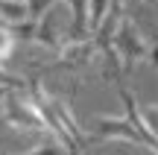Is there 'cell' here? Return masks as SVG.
Here are the masks:
<instances>
[{"label": "cell", "instance_id": "obj_3", "mask_svg": "<svg viewBox=\"0 0 158 155\" xmlns=\"http://www.w3.org/2000/svg\"><path fill=\"white\" fill-rule=\"evenodd\" d=\"M0 18H3L9 27H18V23L29 21L27 0H0Z\"/></svg>", "mask_w": 158, "mask_h": 155}, {"label": "cell", "instance_id": "obj_7", "mask_svg": "<svg viewBox=\"0 0 158 155\" xmlns=\"http://www.w3.org/2000/svg\"><path fill=\"white\" fill-rule=\"evenodd\" d=\"M56 0H27V12H29V21H41L44 15H50Z\"/></svg>", "mask_w": 158, "mask_h": 155}, {"label": "cell", "instance_id": "obj_4", "mask_svg": "<svg viewBox=\"0 0 158 155\" xmlns=\"http://www.w3.org/2000/svg\"><path fill=\"white\" fill-rule=\"evenodd\" d=\"M18 47V38H15V29L9 27V23L0 18V67H3L6 62L12 59V53H15Z\"/></svg>", "mask_w": 158, "mask_h": 155}, {"label": "cell", "instance_id": "obj_6", "mask_svg": "<svg viewBox=\"0 0 158 155\" xmlns=\"http://www.w3.org/2000/svg\"><path fill=\"white\" fill-rule=\"evenodd\" d=\"M23 155H70V152H68V149H64V146H62V144H59V141L50 135L47 141L35 144L32 149H29V152H23Z\"/></svg>", "mask_w": 158, "mask_h": 155}, {"label": "cell", "instance_id": "obj_9", "mask_svg": "<svg viewBox=\"0 0 158 155\" xmlns=\"http://www.w3.org/2000/svg\"><path fill=\"white\" fill-rule=\"evenodd\" d=\"M147 59H149V62H152L155 67H158V44H149V56H147Z\"/></svg>", "mask_w": 158, "mask_h": 155}, {"label": "cell", "instance_id": "obj_8", "mask_svg": "<svg viewBox=\"0 0 158 155\" xmlns=\"http://www.w3.org/2000/svg\"><path fill=\"white\" fill-rule=\"evenodd\" d=\"M141 114H143V123H147V129L158 138V105H141Z\"/></svg>", "mask_w": 158, "mask_h": 155}, {"label": "cell", "instance_id": "obj_2", "mask_svg": "<svg viewBox=\"0 0 158 155\" xmlns=\"http://www.w3.org/2000/svg\"><path fill=\"white\" fill-rule=\"evenodd\" d=\"M114 50H117L120 62H123V73H132L135 64L143 62V59L149 56V44L141 38L138 27L129 21V18H123L120 27H117V35H114Z\"/></svg>", "mask_w": 158, "mask_h": 155}, {"label": "cell", "instance_id": "obj_5", "mask_svg": "<svg viewBox=\"0 0 158 155\" xmlns=\"http://www.w3.org/2000/svg\"><path fill=\"white\" fill-rule=\"evenodd\" d=\"M108 6H111V0H88V29H91V32L106 21Z\"/></svg>", "mask_w": 158, "mask_h": 155}, {"label": "cell", "instance_id": "obj_1", "mask_svg": "<svg viewBox=\"0 0 158 155\" xmlns=\"http://www.w3.org/2000/svg\"><path fill=\"white\" fill-rule=\"evenodd\" d=\"M21 94L23 91H9V97H6V103H3L0 123H6V126H12V129H21V132H47L44 117L38 114V108L29 103V97H21Z\"/></svg>", "mask_w": 158, "mask_h": 155}, {"label": "cell", "instance_id": "obj_10", "mask_svg": "<svg viewBox=\"0 0 158 155\" xmlns=\"http://www.w3.org/2000/svg\"><path fill=\"white\" fill-rule=\"evenodd\" d=\"M143 3H158V0H143Z\"/></svg>", "mask_w": 158, "mask_h": 155}]
</instances>
